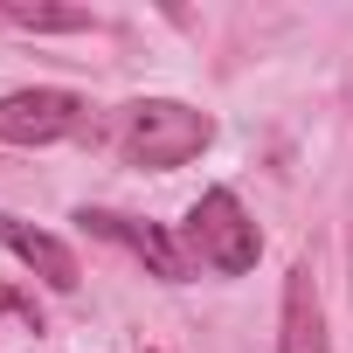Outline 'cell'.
Listing matches in <instances>:
<instances>
[{"label": "cell", "instance_id": "cell-5", "mask_svg": "<svg viewBox=\"0 0 353 353\" xmlns=\"http://www.w3.org/2000/svg\"><path fill=\"white\" fill-rule=\"evenodd\" d=\"M0 243H8L49 291H77L83 284V270H77V250L63 243V236H49V229H35V222H14V215H0Z\"/></svg>", "mask_w": 353, "mask_h": 353}, {"label": "cell", "instance_id": "cell-7", "mask_svg": "<svg viewBox=\"0 0 353 353\" xmlns=\"http://www.w3.org/2000/svg\"><path fill=\"white\" fill-rule=\"evenodd\" d=\"M8 21H21L35 35H77V28H90L83 8H21V0H8Z\"/></svg>", "mask_w": 353, "mask_h": 353}, {"label": "cell", "instance_id": "cell-8", "mask_svg": "<svg viewBox=\"0 0 353 353\" xmlns=\"http://www.w3.org/2000/svg\"><path fill=\"white\" fill-rule=\"evenodd\" d=\"M0 305H8V312H21V319H28V325H35V332H42V312H35V305H28V298H21V291H0Z\"/></svg>", "mask_w": 353, "mask_h": 353}, {"label": "cell", "instance_id": "cell-6", "mask_svg": "<svg viewBox=\"0 0 353 353\" xmlns=\"http://www.w3.org/2000/svg\"><path fill=\"white\" fill-rule=\"evenodd\" d=\"M284 353H325V319H319V291H312V263H298L284 277Z\"/></svg>", "mask_w": 353, "mask_h": 353}, {"label": "cell", "instance_id": "cell-2", "mask_svg": "<svg viewBox=\"0 0 353 353\" xmlns=\"http://www.w3.org/2000/svg\"><path fill=\"white\" fill-rule=\"evenodd\" d=\"M181 250L201 256V263L222 270V277H243V270H256L263 236H256V222L243 215V201H236L229 188H208V194L188 208V222H181Z\"/></svg>", "mask_w": 353, "mask_h": 353}, {"label": "cell", "instance_id": "cell-1", "mask_svg": "<svg viewBox=\"0 0 353 353\" xmlns=\"http://www.w3.org/2000/svg\"><path fill=\"white\" fill-rule=\"evenodd\" d=\"M208 139H215V118L181 104V97H139L118 111V152L145 173H173V166L201 159Z\"/></svg>", "mask_w": 353, "mask_h": 353}, {"label": "cell", "instance_id": "cell-3", "mask_svg": "<svg viewBox=\"0 0 353 353\" xmlns=\"http://www.w3.org/2000/svg\"><path fill=\"white\" fill-rule=\"evenodd\" d=\"M77 90H8L0 97V145H56L63 132H77Z\"/></svg>", "mask_w": 353, "mask_h": 353}, {"label": "cell", "instance_id": "cell-4", "mask_svg": "<svg viewBox=\"0 0 353 353\" xmlns=\"http://www.w3.org/2000/svg\"><path fill=\"white\" fill-rule=\"evenodd\" d=\"M77 222H83L90 236H111V243H125V250H132V256H139L152 277H166V284H188V263H194V256H188L181 243H173L159 222H125V215H104V208H83Z\"/></svg>", "mask_w": 353, "mask_h": 353}]
</instances>
